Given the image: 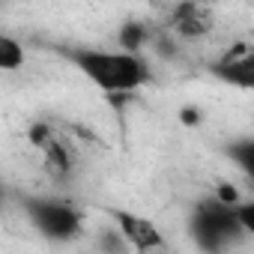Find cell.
<instances>
[{"instance_id": "obj_7", "label": "cell", "mask_w": 254, "mask_h": 254, "mask_svg": "<svg viewBox=\"0 0 254 254\" xmlns=\"http://www.w3.org/2000/svg\"><path fill=\"white\" fill-rule=\"evenodd\" d=\"M120 48L123 51H132V54H138L147 42H150V30H147V24L144 21H126L123 27H120Z\"/></svg>"}, {"instance_id": "obj_8", "label": "cell", "mask_w": 254, "mask_h": 254, "mask_svg": "<svg viewBox=\"0 0 254 254\" xmlns=\"http://www.w3.org/2000/svg\"><path fill=\"white\" fill-rule=\"evenodd\" d=\"M42 153H45V165H48V171H51V174H57V177L69 174V168H72V159H69L66 147H63L57 138H51V141L42 147Z\"/></svg>"}, {"instance_id": "obj_9", "label": "cell", "mask_w": 254, "mask_h": 254, "mask_svg": "<svg viewBox=\"0 0 254 254\" xmlns=\"http://www.w3.org/2000/svg\"><path fill=\"white\" fill-rule=\"evenodd\" d=\"M227 156L233 159L236 168H242L254 180V138H242V141L227 144Z\"/></svg>"}, {"instance_id": "obj_2", "label": "cell", "mask_w": 254, "mask_h": 254, "mask_svg": "<svg viewBox=\"0 0 254 254\" xmlns=\"http://www.w3.org/2000/svg\"><path fill=\"white\" fill-rule=\"evenodd\" d=\"M191 236L197 242V248L203 251H221V248H230L245 230H242V221H239V209L236 203L224 200V197H206L200 200L194 209H191Z\"/></svg>"}, {"instance_id": "obj_4", "label": "cell", "mask_w": 254, "mask_h": 254, "mask_svg": "<svg viewBox=\"0 0 254 254\" xmlns=\"http://www.w3.org/2000/svg\"><path fill=\"white\" fill-rule=\"evenodd\" d=\"M221 84L236 87V90H254V51L251 48H230L221 60L212 63L209 69Z\"/></svg>"}, {"instance_id": "obj_5", "label": "cell", "mask_w": 254, "mask_h": 254, "mask_svg": "<svg viewBox=\"0 0 254 254\" xmlns=\"http://www.w3.org/2000/svg\"><path fill=\"white\" fill-rule=\"evenodd\" d=\"M114 221H117V227H120L117 233L129 242L132 248H138V251H150V248H162V245H165L159 227H156L150 218H144V215H135V212H114Z\"/></svg>"}, {"instance_id": "obj_11", "label": "cell", "mask_w": 254, "mask_h": 254, "mask_svg": "<svg viewBox=\"0 0 254 254\" xmlns=\"http://www.w3.org/2000/svg\"><path fill=\"white\" fill-rule=\"evenodd\" d=\"M239 209V221H242V230L254 239V200H245V203H236Z\"/></svg>"}, {"instance_id": "obj_13", "label": "cell", "mask_w": 254, "mask_h": 254, "mask_svg": "<svg viewBox=\"0 0 254 254\" xmlns=\"http://www.w3.org/2000/svg\"><path fill=\"white\" fill-rule=\"evenodd\" d=\"M183 120L186 123H197V108H183Z\"/></svg>"}, {"instance_id": "obj_1", "label": "cell", "mask_w": 254, "mask_h": 254, "mask_svg": "<svg viewBox=\"0 0 254 254\" xmlns=\"http://www.w3.org/2000/svg\"><path fill=\"white\" fill-rule=\"evenodd\" d=\"M69 57V63L87 75L102 93L108 96H123L138 90L147 78L150 69L147 63L132 54V51H102V48H66L63 51Z\"/></svg>"}, {"instance_id": "obj_12", "label": "cell", "mask_w": 254, "mask_h": 254, "mask_svg": "<svg viewBox=\"0 0 254 254\" xmlns=\"http://www.w3.org/2000/svg\"><path fill=\"white\" fill-rule=\"evenodd\" d=\"M51 138H54V132L48 129V126H42V123L30 129V144H33V147H39V150H42V147H45Z\"/></svg>"}, {"instance_id": "obj_6", "label": "cell", "mask_w": 254, "mask_h": 254, "mask_svg": "<svg viewBox=\"0 0 254 254\" xmlns=\"http://www.w3.org/2000/svg\"><path fill=\"white\" fill-rule=\"evenodd\" d=\"M171 24H174V30L180 33V36H186V39H197V36H203L206 30H209V15L194 3V0H183V3L174 9V15H171Z\"/></svg>"}, {"instance_id": "obj_3", "label": "cell", "mask_w": 254, "mask_h": 254, "mask_svg": "<svg viewBox=\"0 0 254 254\" xmlns=\"http://www.w3.org/2000/svg\"><path fill=\"white\" fill-rule=\"evenodd\" d=\"M24 212H27V218L33 221V227H36L42 236L54 239V242H69V239H75V236L81 233V227H84L81 212H78L72 203H66V200L27 197V200H24Z\"/></svg>"}, {"instance_id": "obj_10", "label": "cell", "mask_w": 254, "mask_h": 254, "mask_svg": "<svg viewBox=\"0 0 254 254\" xmlns=\"http://www.w3.org/2000/svg\"><path fill=\"white\" fill-rule=\"evenodd\" d=\"M21 63H24V48L12 36H3L0 39V66H3L6 72H15Z\"/></svg>"}]
</instances>
